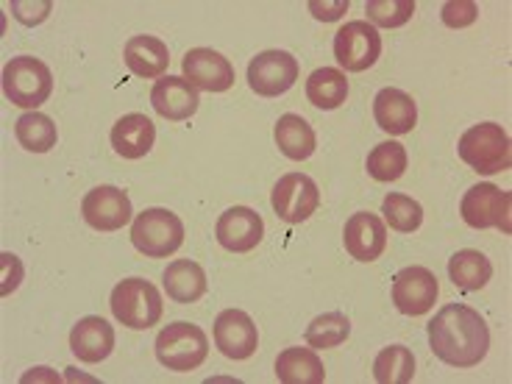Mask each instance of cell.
I'll list each match as a JSON object with an SVG mask.
<instances>
[{
  "label": "cell",
  "instance_id": "cell-1",
  "mask_svg": "<svg viewBox=\"0 0 512 384\" xmlns=\"http://www.w3.org/2000/svg\"><path fill=\"white\" fill-rule=\"evenodd\" d=\"M429 348L451 368H476L487 357L490 329L476 309L448 304L429 323Z\"/></svg>",
  "mask_w": 512,
  "mask_h": 384
},
{
  "label": "cell",
  "instance_id": "cell-2",
  "mask_svg": "<svg viewBox=\"0 0 512 384\" xmlns=\"http://www.w3.org/2000/svg\"><path fill=\"white\" fill-rule=\"evenodd\" d=\"M209 357V340L201 326L176 320L156 334V359L167 371L187 373L201 368Z\"/></svg>",
  "mask_w": 512,
  "mask_h": 384
},
{
  "label": "cell",
  "instance_id": "cell-3",
  "mask_svg": "<svg viewBox=\"0 0 512 384\" xmlns=\"http://www.w3.org/2000/svg\"><path fill=\"white\" fill-rule=\"evenodd\" d=\"M457 154L465 165H471L476 173H485V176L510 170L512 165L510 137L499 123H479L468 128L460 137Z\"/></svg>",
  "mask_w": 512,
  "mask_h": 384
},
{
  "label": "cell",
  "instance_id": "cell-4",
  "mask_svg": "<svg viewBox=\"0 0 512 384\" xmlns=\"http://www.w3.org/2000/svg\"><path fill=\"white\" fill-rule=\"evenodd\" d=\"M109 307H112V315L134 332H145V329L156 326L165 312L159 290L145 279H123L120 284H115Z\"/></svg>",
  "mask_w": 512,
  "mask_h": 384
},
{
  "label": "cell",
  "instance_id": "cell-5",
  "mask_svg": "<svg viewBox=\"0 0 512 384\" xmlns=\"http://www.w3.org/2000/svg\"><path fill=\"white\" fill-rule=\"evenodd\" d=\"M131 243L140 254L151 259H167L184 243V223L170 209H145L134 218Z\"/></svg>",
  "mask_w": 512,
  "mask_h": 384
},
{
  "label": "cell",
  "instance_id": "cell-6",
  "mask_svg": "<svg viewBox=\"0 0 512 384\" xmlns=\"http://www.w3.org/2000/svg\"><path fill=\"white\" fill-rule=\"evenodd\" d=\"M3 92L20 109H37L51 98V67L34 56H17L3 67Z\"/></svg>",
  "mask_w": 512,
  "mask_h": 384
},
{
  "label": "cell",
  "instance_id": "cell-7",
  "mask_svg": "<svg viewBox=\"0 0 512 384\" xmlns=\"http://www.w3.org/2000/svg\"><path fill=\"white\" fill-rule=\"evenodd\" d=\"M382 56V34L365 23V20H351L334 34V59L348 73H362Z\"/></svg>",
  "mask_w": 512,
  "mask_h": 384
},
{
  "label": "cell",
  "instance_id": "cell-8",
  "mask_svg": "<svg viewBox=\"0 0 512 384\" xmlns=\"http://www.w3.org/2000/svg\"><path fill=\"white\" fill-rule=\"evenodd\" d=\"M510 192L499 190L496 184H476L471 190L462 195L460 215L471 229H501L504 234H510Z\"/></svg>",
  "mask_w": 512,
  "mask_h": 384
},
{
  "label": "cell",
  "instance_id": "cell-9",
  "mask_svg": "<svg viewBox=\"0 0 512 384\" xmlns=\"http://www.w3.org/2000/svg\"><path fill=\"white\" fill-rule=\"evenodd\" d=\"M270 206L284 223H304L318 212V184L304 173H287V176L276 181L273 195H270Z\"/></svg>",
  "mask_w": 512,
  "mask_h": 384
},
{
  "label": "cell",
  "instance_id": "cell-10",
  "mask_svg": "<svg viewBox=\"0 0 512 384\" xmlns=\"http://www.w3.org/2000/svg\"><path fill=\"white\" fill-rule=\"evenodd\" d=\"M298 81V62L287 51H262L248 64V84L262 98H279Z\"/></svg>",
  "mask_w": 512,
  "mask_h": 384
},
{
  "label": "cell",
  "instance_id": "cell-11",
  "mask_svg": "<svg viewBox=\"0 0 512 384\" xmlns=\"http://www.w3.org/2000/svg\"><path fill=\"white\" fill-rule=\"evenodd\" d=\"M437 293H440L437 276L429 268L412 265V268L398 270L393 276V304L404 315H412V318L426 315L435 307Z\"/></svg>",
  "mask_w": 512,
  "mask_h": 384
},
{
  "label": "cell",
  "instance_id": "cell-12",
  "mask_svg": "<svg viewBox=\"0 0 512 384\" xmlns=\"http://www.w3.org/2000/svg\"><path fill=\"white\" fill-rule=\"evenodd\" d=\"M184 78L195 90L226 92L234 87V64L212 48H192L181 62Z\"/></svg>",
  "mask_w": 512,
  "mask_h": 384
},
{
  "label": "cell",
  "instance_id": "cell-13",
  "mask_svg": "<svg viewBox=\"0 0 512 384\" xmlns=\"http://www.w3.org/2000/svg\"><path fill=\"white\" fill-rule=\"evenodd\" d=\"M215 237L226 251L234 254H245L254 251L256 245L265 237V223L259 218V212L248 209V206H231L218 218L215 226Z\"/></svg>",
  "mask_w": 512,
  "mask_h": 384
},
{
  "label": "cell",
  "instance_id": "cell-14",
  "mask_svg": "<svg viewBox=\"0 0 512 384\" xmlns=\"http://www.w3.org/2000/svg\"><path fill=\"white\" fill-rule=\"evenodd\" d=\"M81 215L98 231H117L131 220V198L120 187H95L81 201Z\"/></svg>",
  "mask_w": 512,
  "mask_h": 384
},
{
  "label": "cell",
  "instance_id": "cell-15",
  "mask_svg": "<svg viewBox=\"0 0 512 384\" xmlns=\"http://www.w3.org/2000/svg\"><path fill=\"white\" fill-rule=\"evenodd\" d=\"M215 346L229 359L254 357L259 348V334L251 315L243 309H223L215 320Z\"/></svg>",
  "mask_w": 512,
  "mask_h": 384
},
{
  "label": "cell",
  "instance_id": "cell-16",
  "mask_svg": "<svg viewBox=\"0 0 512 384\" xmlns=\"http://www.w3.org/2000/svg\"><path fill=\"white\" fill-rule=\"evenodd\" d=\"M343 245L357 262H376L387 248V226L373 212H357L346 220Z\"/></svg>",
  "mask_w": 512,
  "mask_h": 384
},
{
  "label": "cell",
  "instance_id": "cell-17",
  "mask_svg": "<svg viewBox=\"0 0 512 384\" xmlns=\"http://www.w3.org/2000/svg\"><path fill=\"white\" fill-rule=\"evenodd\" d=\"M151 103H154L156 115L165 120H190L198 112V90L192 87L187 78L181 76H162L151 90Z\"/></svg>",
  "mask_w": 512,
  "mask_h": 384
},
{
  "label": "cell",
  "instance_id": "cell-18",
  "mask_svg": "<svg viewBox=\"0 0 512 384\" xmlns=\"http://www.w3.org/2000/svg\"><path fill=\"white\" fill-rule=\"evenodd\" d=\"M70 348L81 362L98 365L112 354L115 348V329L101 318V315H87L73 326L70 332Z\"/></svg>",
  "mask_w": 512,
  "mask_h": 384
},
{
  "label": "cell",
  "instance_id": "cell-19",
  "mask_svg": "<svg viewBox=\"0 0 512 384\" xmlns=\"http://www.w3.org/2000/svg\"><path fill=\"white\" fill-rule=\"evenodd\" d=\"M373 117H376V126L382 131L401 137V134H410L415 123H418V106L407 92L384 87L373 98Z\"/></svg>",
  "mask_w": 512,
  "mask_h": 384
},
{
  "label": "cell",
  "instance_id": "cell-20",
  "mask_svg": "<svg viewBox=\"0 0 512 384\" xmlns=\"http://www.w3.org/2000/svg\"><path fill=\"white\" fill-rule=\"evenodd\" d=\"M156 140V126L151 123V117L140 115V112H131L123 115L112 126V148L123 159H142V156L151 154Z\"/></svg>",
  "mask_w": 512,
  "mask_h": 384
},
{
  "label": "cell",
  "instance_id": "cell-21",
  "mask_svg": "<svg viewBox=\"0 0 512 384\" xmlns=\"http://www.w3.org/2000/svg\"><path fill=\"white\" fill-rule=\"evenodd\" d=\"M123 59H126V67L131 76L162 78L167 64H170V51H167V45L159 37L140 34V37L128 39L126 48H123Z\"/></svg>",
  "mask_w": 512,
  "mask_h": 384
},
{
  "label": "cell",
  "instance_id": "cell-22",
  "mask_svg": "<svg viewBox=\"0 0 512 384\" xmlns=\"http://www.w3.org/2000/svg\"><path fill=\"white\" fill-rule=\"evenodd\" d=\"M276 376L282 384H323L326 368L315 348H284L276 359Z\"/></svg>",
  "mask_w": 512,
  "mask_h": 384
},
{
  "label": "cell",
  "instance_id": "cell-23",
  "mask_svg": "<svg viewBox=\"0 0 512 384\" xmlns=\"http://www.w3.org/2000/svg\"><path fill=\"white\" fill-rule=\"evenodd\" d=\"M162 282H165L167 295L176 304H192V301H198L206 293L204 268L198 262H192V259H176V262H170L165 268Z\"/></svg>",
  "mask_w": 512,
  "mask_h": 384
},
{
  "label": "cell",
  "instance_id": "cell-24",
  "mask_svg": "<svg viewBox=\"0 0 512 384\" xmlns=\"http://www.w3.org/2000/svg\"><path fill=\"white\" fill-rule=\"evenodd\" d=\"M493 276V265L482 251L476 248H462L457 254L448 259V279L454 282V287H460L465 293L482 290Z\"/></svg>",
  "mask_w": 512,
  "mask_h": 384
},
{
  "label": "cell",
  "instance_id": "cell-25",
  "mask_svg": "<svg viewBox=\"0 0 512 384\" xmlns=\"http://www.w3.org/2000/svg\"><path fill=\"white\" fill-rule=\"evenodd\" d=\"M276 145L287 159L293 162H304L309 156L315 154L318 140H315V131L309 126L307 120L301 115H282L276 123Z\"/></svg>",
  "mask_w": 512,
  "mask_h": 384
},
{
  "label": "cell",
  "instance_id": "cell-26",
  "mask_svg": "<svg viewBox=\"0 0 512 384\" xmlns=\"http://www.w3.org/2000/svg\"><path fill=\"white\" fill-rule=\"evenodd\" d=\"M307 98L315 109H337L348 98V78L343 70L320 67L307 78Z\"/></svg>",
  "mask_w": 512,
  "mask_h": 384
},
{
  "label": "cell",
  "instance_id": "cell-27",
  "mask_svg": "<svg viewBox=\"0 0 512 384\" xmlns=\"http://www.w3.org/2000/svg\"><path fill=\"white\" fill-rule=\"evenodd\" d=\"M14 134H17V142L31 154H48L59 140L53 120L42 112H28V115L17 117Z\"/></svg>",
  "mask_w": 512,
  "mask_h": 384
},
{
  "label": "cell",
  "instance_id": "cell-28",
  "mask_svg": "<svg viewBox=\"0 0 512 384\" xmlns=\"http://www.w3.org/2000/svg\"><path fill=\"white\" fill-rule=\"evenodd\" d=\"M373 376L379 384H407L415 376V357L410 348L390 346L373 359Z\"/></svg>",
  "mask_w": 512,
  "mask_h": 384
},
{
  "label": "cell",
  "instance_id": "cell-29",
  "mask_svg": "<svg viewBox=\"0 0 512 384\" xmlns=\"http://www.w3.org/2000/svg\"><path fill=\"white\" fill-rule=\"evenodd\" d=\"M351 334V320L343 315V312H326V315H318L307 326V343L309 348H337L343 346Z\"/></svg>",
  "mask_w": 512,
  "mask_h": 384
},
{
  "label": "cell",
  "instance_id": "cell-30",
  "mask_svg": "<svg viewBox=\"0 0 512 384\" xmlns=\"http://www.w3.org/2000/svg\"><path fill=\"white\" fill-rule=\"evenodd\" d=\"M407 170V148L401 142H379L368 154V173L376 181H398Z\"/></svg>",
  "mask_w": 512,
  "mask_h": 384
},
{
  "label": "cell",
  "instance_id": "cell-31",
  "mask_svg": "<svg viewBox=\"0 0 512 384\" xmlns=\"http://www.w3.org/2000/svg\"><path fill=\"white\" fill-rule=\"evenodd\" d=\"M382 215L390 223V229L401 231V234H412L421 229L423 223V206L401 192H390L382 201Z\"/></svg>",
  "mask_w": 512,
  "mask_h": 384
},
{
  "label": "cell",
  "instance_id": "cell-32",
  "mask_svg": "<svg viewBox=\"0 0 512 384\" xmlns=\"http://www.w3.org/2000/svg\"><path fill=\"white\" fill-rule=\"evenodd\" d=\"M368 23L373 28H398L410 23L415 14V0H371L365 6Z\"/></svg>",
  "mask_w": 512,
  "mask_h": 384
},
{
  "label": "cell",
  "instance_id": "cell-33",
  "mask_svg": "<svg viewBox=\"0 0 512 384\" xmlns=\"http://www.w3.org/2000/svg\"><path fill=\"white\" fill-rule=\"evenodd\" d=\"M479 6L474 0H451L443 6V23L448 28H468L476 20Z\"/></svg>",
  "mask_w": 512,
  "mask_h": 384
},
{
  "label": "cell",
  "instance_id": "cell-34",
  "mask_svg": "<svg viewBox=\"0 0 512 384\" xmlns=\"http://www.w3.org/2000/svg\"><path fill=\"white\" fill-rule=\"evenodd\" d=\"M309 12L315 14L318 20L332 23L340 14L348 12V0H337V3H318V0H312V3H309Z\"/></svg>",
  "mask_w": 512,
  "mask_h": 384
}]
</instances>
